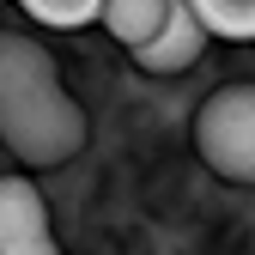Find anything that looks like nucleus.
<instances>
[{"mask_svg":"<svg viewBox=\"0 0 255 255\" xmlns=\"http://www.w3.org/2000/svg\"><path fill=\"white\" fill-rule=\"evenodd\" d=\"M0 140L30 170L67 164L85 146V116L61 85L55 55L24 30H0Z\"/></svg>","mask_w":255,"mask_h":255,"instance_id":"1","label":"nucleus"},{"mask_svg":"<svg viewBox=\"0 0 255 255\" xmlns=\"http://www.w3.org/2000/svg\"><path fill=\"white\" fill-rule=\"evenodd\" d=\"M195 146L225 182H255V85H219L195 116Z\"/></svg>","mask_w":255,"mask_h":255,"instance_id":"2","label":"nucleus"},{"mask_svg":"<svg viewBox=\"0 0 255 255\" xmlns=\"http://www.w3.org/2000/svg\"><path fill=\"white\" fill-rule=\"evenodd\" d=\"M0 255H61L49 231V201L30 176H0Z\"/></svg>","mask_w":255,"mask_h":255,"instance_id":"3","label":"nucleus"},{"mask_svg":"<svg viewBox=\"0 0 255 255\" xmlns=\"http://www.w3.org/2000/svg\"><path fill=\"white\" fill-rule=\"evenodd\" d=\"M213 37H207V24L195 18V6L188 0H170V18H164V30L134 55L146 73H182V67H195L201 61V49H207Z\"/></svg>","mask_w":255,"mask_h":255,"instance_id":"4","label":"nucleus"},{"mask_svg":"<svg viewBox=\"0 0 255 255\" xmlns=\"http://www.w3.org/2000/svg\"><path fill=\"white\" fill-rule=\"evenodd\" d=\"M164 18H170V0H110L104 6V30L128 55H140L158 30H164Z\"/></svg>","mask_w":255,"mask_h":255,"instance_id":"5","label":"nucleus"},{"mask_svg":"<svg viewBox=\"0 0 255 255\" xmlns=\"http://www.w3.org/2000/svg\"><path fill=\"white\" fill-rule=\"evenodd\" d=\"M195 18L207 24V37L225 43H255V0H188Z\"/></svg>","mask_w":255,"mask_h":255,"instance_id":"6","label":"nucleus"},{"mask_svg":"<svg viewBox=\"0 0 255 255\" xmlns=\"http://www.w3.org/2000/svg\"><path fill=\"white\" fill-rule=\"evenodd\" d=\"M18 6L30 12V24H49V30H79L98 18L104 24V6L110 0H18Z\"/></svg>","mask_w":255,"mask_h":255,"instance_id":"7","label":"nucleus"}]
</instances>
